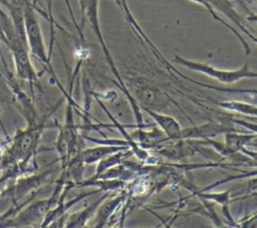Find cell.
<instances>
[{
    "mask_svg": "<svg viewBox=\"0 0 257 228\" xmlns=\"http://www.w3.org/2000/svg\"><path fill=\"white\" fill-rule=\"evenodd\" d=\"M174 62L178 63L190 70L203 73L211 78H214V79H216L222 83H226V84H231V83L237 82L244 78H256V76H257V73L249 67L248 63H245L243 66H241L237 69H234V70L233 69L225 70V69L216 68V67H214L208 63H205V62L187 59L177 53L174 55Z\"/></svg>",
    "mask_w": 257,
    "mask_h": 228,
    "instance_id": "7",
    "label": "cell"
},
{
    "mask_svg": "<svg viewBox=\"0 0 257 228\" xmlns=\"http://www.w3.org/2000/svg\"><path fill=\"white\" fill-rule=\"evenodd\" d=\"M56 184V188L50 197L34 201L31 200L13 216L1 220L0 227H40L45 214L57 203L64 182L57 180Z\"/></svg>",
    "mask_w": 257,
    "mask_h": 228,
    "instance_id": "4",
    "label": "cell"
},
{
    "mask_svg": "<svg viewBox=\"0 0 257 228\" xmlns=\"http://www.w3.org/2000/svg\"><path fill=\"white\" fill-rule=\"evenodd\" d=\"M23 21H24V31H25V38L29 53L33 55L37 60H39L43 66L44 70L48 71L52 76V79L57 84L59 89L62 91L64 96L67 92L62 87L61 83L59 82L56 74L53 71V68L50 63V58L48 57V52L44 43L37 11L35 10L32 2L28 3L24 6L23 9Z\"/></svg>",
    "mask_w": 257,
    "mask_h": 228,
    "instance_id": "3",
    "label": "cell"
},
{
    "mask_svg": "<svg viewBox=\"0 0 257 228\" xmlns=\"http://www.w3.org/2000/svg\"><path fill=\"white\" fill-rule=\"evenodd\" d=\"M131 94L135 97L138 104L142 108H149L152 110L164 112L170 107L172 103L177 104L176 101L162 88L155 85L153 82L144 77L131 78L126 84Z\"/></svg>",
    "mask_w": 257,
    "mask_h": 228,
    "instance_id": "5",
    "label": "cell"
},
{
    "mask_svg": "<svg viewBox=\"0 0 257 228\" xmlns=\"http://www.w3.org/2000/svg\"><path fill=\"white\" fill-rule=\"evenodd\" d=\"M91 94H92V96H94V98H95V100L97 101V103L99 104V106L102 108V110L106 113V116L108 117V119H109L110 122L112 123V128H115V129L120 133V136L123 137L124 141L126 142L127 147H128L130 150L132 151V153L139 159V161H141V162H143V163L146 164V162L148 161V159H149L150 156H151V155L149 154V151L146 150V149H144V148H142V147L132 138L131 133H128V132L126 131V129L124 128V126L121 125V124L111 115V112L108 110V108L104 105L103 101H102L97 95H95V94H93V93H91Z\"/></svg>",
    "mask_w": 257,
    "mask_h": 228,
    "instance_id": "9",
    "label": "cell"
},
{
    "mask_svg": "<svg viewBox=\"0 0 257 228\" xmlns=\"http://www.w3.org/2000/svg\"><path fill=\"white\" fill-rule=\"evenodd\" d=\"M72 110V105L67 102L65 122L62 126L58 127L59 132L54 144L55 150L58 154L61 170H64L68 161L82 150L78 128L74 123Z\"/></svg>",
    "mask_w": 257,
    "mask_h": 228,
    "instance_id": "6",
    "label": "cell"
},
{
    "mask_svg": "<svg viewBox=\"0 0 257 228\" xmlns=\"http://www.w3.org/2000/svg\"><path fill=\"white\" fill-rule=\"evenodd\" d=\"M216 104L225 110L235 111L243 116L256 118L257 107L255 103L239 101V100H222V101H217Z\"/></svg>",
    "mask_w": 257,
    "mask_h": 228,
    "instance_id": "16",
    "label": "cell"
},
{
    "mask_svg": "<svg viewBox=\"0 0 257 228\" xmlns=\"http://www.w3.org/2000/svg\"><path fill=\"white\" fill-rule=\"evenodd\" d=\"M79 3V7H80V12H81V30L83 31L84 28V23L85 20L87 19L89 21V24L91 26V29L93 30L94 35L96 36L99 45L101 47V50L104 54L106 63L110 69V71L113 73L115 79H116V84L119 87V89L123 92L124 96L127 98L128 103L131 104L132 110H133V115L134 118L136 120V127L138 128H147L148 126L145 125L144 123V118H143V112L142 109L140 107V105L138 104L137 100L135 99V97L131 94L128 88L125 85V82L122 78V76L120 75V72L118 71L114 60L112 58V55L104 41L103 35H102V31L100 28V24H99V18H98V0H78Z\"/></svg>",
    "mask_w": 257,
    "mask_h": 228,
    "instance_id": "2",
    "label": "cell"
},
{
    "mask_svg": "<svg viewBox=\"0 0 257 228\" xmlns=\"http://www.w3.org/2000/svg\"><path fill=\"white\" fill-rule=\"evenodd\" d=\"M142 110H145L155 121L157 127L165 134V142L175 141L179 139L182 127L175 118L164 112L152 110L149 108H142Z\"/></svg>",
    "mask_w": 257,
    "mask_h": 228,
    "instance_id": "12",
    "label": "cell"
},
{
    "mask_svg": "<svg viewBox=\"0 0 257 228\" xmlns=\"http://www.w3.org/2000/svg\"><path fill=\"white\" fill-rule=\"evenodd\" d=\"M109 196H107L97 207V210L94 214L95 220L93 227H104L126 199L125 191H121V193L113 197Z\"/></svg>",
    "mask_w": 257,
    "mask_h": 228,
    "instance_id": "10",
    "label": "cell"
},
{
    "mask_svg": "<svg viewBox=\"0 0 257 228\" xmlns=\"http://www.w3.org/2000/svg\"><path fill=\"white\" fill-rule=\"evenodd\" d=\"M111 192H105L103 195H101L99 198H97L95 201L90 203L88 206L83 208L82 210H79L77 212H74L67 216L66 220L64 221L63 227H68V228H81L85 227L87 222L94 216L97 207L99 204L107 197L110 195Z\"/></svg>",
    "mask_w": 257,
    "mask_h": 228,
    "instance_id": "13",
    "label": "cell"
},
{
    "mask_svg": "<svg viewBox=\"0 0 257 228\" xmlns=\"http://www.w3.org/2000/svg\"><path fill=\"white\" fill-rule=\"evenodd\" d=\"M215 11L221 12L234 25H236L244 34H246L253 42H256V36L246 27L243 17L236 10L232 0H206Z\"/></svg>",
    "mask_w": 257,
    "mask_h": 228,
    "instance_id": "11",
    "label": "cell"
},
{
    "mask_svg": "<svg viewBox=\"0 0 257 228\" xmlns=\"http://www.w3.org/2000/svg\"><path fill=\"white\" fill-rule=\"evenodd\" d=\"M44 3L46 4V15H47V20L50 24V43H49V49H48V57L51 59V54H52V50H53V44L55 41V31H54V27L57 26L59 29H62L54 20L53 18V14H52V3L53 0H43ZM37 2V0H32V4L35 5V3Z\"/></svg>",
    "mask_w": 257,
    "mask_h": 228,
    "instance_id": "19",
    "label": "cell"
},
{
    "mask_svg": "<svg viewBox=\"0 0 257 228\" xmlns=\"http://www.w3.org/2000/svg\"><path fill=\"white\" fill-rule=\"evenodd\" d=\"M62 99L35 125L26 126L25 129H17L14 136L8 139V143L0 158V171L9 167L19 166L26 173H33V170L29 168V163L35 158L41 135L46 127V121L57 109Z\"/></svg>",
    "mask_w": 257,
    "mask_h": 228,
    "instance_id": "1",
    "label": "cell"
},
{
    "mask_svg": "<svg viewBox=\"0 0 257 228\" xmlns=\"http://www.w3.org/2000/svg\"><path fill=\"white\" fill-rule=\"evenodd\" d=\"M126 149H128V147L126 146L99 144L95 147L81 150L79 152V156L85 165H92L97 163L99 160H101L102 158H104L109 154H112L114 152L121 151V150H126Z\"/></svg>",
    "mask_w": 257,
    "mask_h": 228,
    "instance_id": "14",
    "label": "cell"
},
{
    "mask_svg": "<svg viewBox=\"0 0 257 228\" xmlns=\"http://www.w3.org/2000/svg\"><path fill=\"white\" fill-rule=\"evenodd\" d=\"M191 1H193V2H195V3H197V4H199V5H201V6H203L209 13H210V15L213 17V19L214 20H216V21H218L219 23H221V24H223L225 27H227L231 32H233V34L239 39V41L241 42V44L243 45V47H244V50H245V53H246V55H249L250 54V52H251V50H250V46H249V44L245 41V39L243 38V36L241 35V33L233 26V25H231V24H229V23H227L223 18H221L218 14H217V12L211 7V5L206 1V0H191Z\"/></svg>",
    "mask_w": 257,
    "mask_h": 228,
    "instance_id": "17",
    "label": "cell"
},
{
    "mask_svg": "<svg viewBox=\"0 0 257 228\" xmlns=\"http://www.w3.org/2000/svg\"><path fill=\"white\" fill-rule=\"evenodd\" d=\"M192 195L198 197L199 199H203V200H207L213 203H218L222 206L228 205L231 201L230 199V195L231 192L230 191H225V192H208V191H200L198 188L195 189L192 192Z\"/></svg>",
    "mask_w": 257,
    "mask_h": 228,
    "instance_id": "18",
    "label": "cell"
},
{
    "mask_svg": "<svg viewBox=\"0 0 257 228\" xmlns=\"http://www.w3.org/2000/svg\"><path fill=\"white\" fill-rule=\"evenodd\" d=\"M228 132H241L234 128L232 125L220 124L216 122H210L199 126H193L190 128H182L179 135V139H190V140H207L214 139L220 135H224Z\"/></svg>",
    "mask_w": 257,
    "mask_h": 228,
    "instance_id": "8",
    "label": "cell"
},
{
    "mask_svg": "<svg viewBox=\"0 0 257 228\" xmlns=\"http://www.w3.org/2000/svg\"><path fill=\"white\" fill-rule=\"evenodd\" d=\"M8 139H9V138H8ZM7 143H8V140H7V141H1V140H0V158H1L2 154H3V151H4V149H5L6 145H7Z\"/></svg>",
    "mask_w": 257,
    "mask_h": 228,
    "instance_id": "20",
    "label": "cell"
},
{
    "mask_svg": "<svg viewBox=\"0 0 257 228\" xmlns=\"http://www.w3.org/2000/svg\"><path fill=\"white\" fill-rule=\"evenodd\" d=\"M131 155H133L132 151L130 149L126 150H121V151H117L114 152L112 154H109L107 156H105L104 158H102L101 160H99L97 162V166H96V170H95V174L90 177L89 179H95L97 178L101 173H103L105 170L112 168L114 166H117L119 164H121L127 157H130Z\"/></svg>",
    "mask_w": 257,
    "mask_h": 228,
    "instance_id": "15",
    "label": "cell"
}]
</instances>
